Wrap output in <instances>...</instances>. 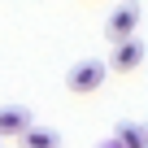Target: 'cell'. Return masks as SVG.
Masks as SVG:
<instances>
[{
    "instance_id": "6da1fadb",
    "label": "cell",
    "mask_w": 148,
    "mask_h": 148,
    "mask_svg": "<svg viewBox=\"0 0 148 148\" xmlns=\"http://www.w3.org/2000/svg\"><path fill=\"white\" fill-rule=\"evenodd\" d=\"M105 79H109V65H105L100 57H87V61H74V65H70L65 87H70L74 96H92V92L105 87Z\"/></svg>"
},
{
    "instance_id": "7a4b0ae2",
    "label": "cell",
    "mask_w": 148,
    "mask_h": 148,
    "mask_svg": "<svg viewBox=\"0 0 148 148\" xmlns=\"http://www.w3.org/2000/svg\"><path fill=\"white\" fill-rule=\"evenodd\" d=\"M113 74H131V70H139L144 65V39H135V35H126V39H113V57L105 61Z\"/></svg>"
},
{
    "instance_id": "3957f363",
    "label": "cell",
    "mask_w": 148,
    "mask_h": 148,
    "mask_svg": "<svg viewBox=\"0 0 148 148\" xmlns=\"http://www.w3.org/2000/svg\"><path fill=\"white\" fill-rule=\"evenodd\" d=\"M135 31H139V5H118L113 18L105 22L109 44H113V39H126V35H135Z\"/></svg>"
},
{
    "instance_id": "277c9868",
    "label": "cell",
    "mask_w": 148,
    "mask_h": 148,
    "mask_svg": "<svg viewBox=\"0 0 148 148\" xmlns=\"http://www.w3.org/2000/svg\"><path fill=\"white\" fill-rule=\"evenodd\" d=\"M26 126H31V109H22V105H0V144H5V139H18Z\"/></svg>"
},
{
    "instance_id": "5b68a950",
    "label": "cell",
    "mask_w": 148,
    "mask_h": 148,
    "mask_svg": "<svg viewBox=\"0 0 148 148\" xmlns=\"http://www.w3.org/2000/svg\"><path fill=\"white\" fill-rule=\"evenodd\" d=\"M18 144H22V148H57L61 135H57L52 126H35V122H31V126L18 135Z\"/></svg>"
},
{
    "instance_id": "8992f818",
    "label": "cell",
    "mask_w": 148,
    "mask_h": 148,
    "mask_svg": "<svg viewBox=\"0 0 148 148\" xmlns=\"http://www.w3.org/2000/svg\"><path fill=\"white\" fill-rule=\"evenodd\" d=\"M113 144H118V148H144V144H148V131H144L139 122H118Z\"/></svg>"
}]
</instances>
